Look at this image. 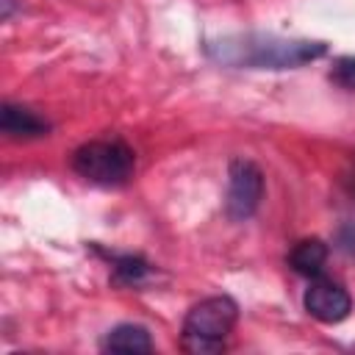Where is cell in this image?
<instances>
[{
	"instance_id": "6da1fadb",
	"label": "cell",
	"mask_w": 355,
	"mask_h": 355,
	"mask_svg": "<svg viewBox=\"0 0 355 355\" xmlns=\"http://www.w3.org/2000/svg\"><path fill=\"white\" fill-rule=\"evenodd\" d=\"M205 55L230 69H300L327 55L324 42L288 39L263 31L227 33L205 42Z\"/></svg>"
},
{
	"instance_id": "7a4b0ae2",
	"label": "cell",
	"mask_w": 355,
	"mask_h": 355,
	"mask_svg": "<svg viewBox=\"0 0 355 355\" xmlns=\"http://www.w3.org/2000/svg\"><path fill=\"white\" fill-rule=\"evenodd\" d=\"M239 322V305L227 294H214L194 302L180 327V349L191 355H211L222 352L227 336Z\"/></svg>"
},
{
	"instance_id": "3957f363",
	"label": "cell",
	"mask_w": 355,
	"mask_h": 355,
	"mask_svg": "<svg viewBox=\"0 0 355 355\" xmlns=\"http://www.w3.org/2000/svg\"><path fill=\"white\" fill-rule=\"evenodd\" d=\"M75 175L94 186H125L136 169V153L122 139H92L80 144L69 158Z\"/></svg>"
},
{
	"instance_id": "277c9868",
	"label": "cell",
	"mask_w": 355,
	"mask_h": 355,
	"mask_svg": "<svg viewBox=\"0 0 355 355\" xmlns=\"http://www.w3.org/2000/svg\"><path fill=\"white\" fill-rule=\"evenodd\" d=\"M263 172L250 158H233L227 166L225 214L230 222H247L263 200Z\"/></svg>"
},
{
	"instance_id": "5b68a950",
	"label": "cell",
	"mask_w": 355,
	"mask_h": 355,
	"mask_svg": "<svg viewBox=\"0 0 355 355\" xmlns=\"http://www.w3.org/2000/svg\"><path fill=\"white\" fill-rule=\"evenodd\" d=\"M302 305H305V311L316 322H322V324H338V322H344L349 316L352 297H349V291L341 283L319 275V277H311V283L305 288V297H302Z\"/></svg>"
},
{
	"instance_id": "8992f818",
	"label": "cell",
	"mask_w": 355,
	"mask_h": 355,
	"mask_svg": "<svg viewBox=\"0 0 355 355\" xmlns=\"http://www.w3.org/2000/svg\"><path fill=\"white\" fill-rule=\"evenodd\" d=\"M0 130L8 139H39L50 133V122L39 116L36 111L17 105V103H3L0 108Z\"/></svg>"
},
{
	"instance_id": "52a82bcc",
	"label": "cell",
	"mask_w": 355,
	"mask_h": 355,
	"mask_svg": "<svg viewBox=\"0 0 355 355\" xmlns=\"http://www.w3.org/2000/svg\"><path fill=\"white\" fill-rule=\"evenodd\" d=\"M330 247L322 239H302L288 252V266L302 277H319L327 263Z\"/></svg>"
},
{
	"instance_id": "ba28073f",
	"label": "cell",
	"mask_w": 355,
	"mask_h": 355,
	"mask_svg": "<svg viewBox=\"0 0 355 355\" xmlns=\"http://www.w3.org/2000/svg\"><path fill=\"white\" fill-rule=\"evenodd\" d=\"M103 349H108V352H153V338H150L147 327L122 322L105 333Z\"/></svg>"
},
{
	"instance_id": "9c48e42d",
	"label": "cell",
	"mask_w": 355,
	"mask_h": 355,
	"mask_svg": "<svg viewBox=\"0 0 355 355\" xmlns=\"http://www.w3.org/2000/svg\"><path fill=\"white\" fill-rule=\"evenodd\" d=\"M153 277V263L144 261L141 255L125 252V255H111V283L122 288H136L144 286Z\"/></svg>"
},
{
	"instance_id": "30bf717a",
	"label": "cell",
	"mask_w": 355,
	"mask_h": 355,
	"mask_svg": "<svg viewBox=\"0 0 355 355\" xmlns=\"http://www.w3.org/2000/svg\"><path fill=\"white\" fill-rule=\"evenodd\" d=\"M330 80L347 92H355V55H341L336 58L330 69Z\"/></svg>"
},
{
	"instance_id": "8fae6325",
	"label": "cell",
	"mask_w": 355,
	"mask_h": 355,
	"mask_svg": "<svg viewBox=\"0 0 355 355\" xmlns=\"http://www.w3.org/2000/svg\"><path fill=\"white\" fill-rule=\"evenodd\" d=\"M14 8H17V0H0V19L8 22L11 14H14Z\"/></svg>"
}]
</instances>
